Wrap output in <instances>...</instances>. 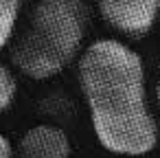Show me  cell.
<instances>
[{"label": "cell", "instance_id": "1", "mask_svg": "<svg viewBox=\"0 0 160 158\" xmlns=\"http://www.w3.org/2000/svg\"><path fill=\"white\" fill-rule=\"evenodd\" d=\"M79 84L99 143L123 156L156 147L158 125L147 105L142 59L127 44L99 40L79 57Z\"/></svg>", "mask_w": 160, "mask_h": 158}, {"label": "cell", "instance_id": "2", "mask_svg": "<svg viewBox=\"0 0 160 158\" xmlns=\"http://www.w3.org/2000/svg\"><path fill=\"white\" fill-rule=\"evenodd\" d=\"M86 31L88 7L83 0H40L29 27L11 48V62L31 79H48L75 59Z\"/></svg>", "mask_w": 160, "mask_h": 158}, {"label": "cell", "instance_id": "3", "mask_svg": "<svg viewBox=\"0 0 160 158\" xmlns=\"http://www.w3.org/2000/svg\"><path fill=\"white\" fill-rule=\"evenodd\" d=\"M97 7L112 29L129 38H140L156 24L160 0H97Z\"/></svg>", "mask_w": 160, "mask_h": 158}, {"label": "cell", "instance_id": "4", "mask_svg": "<svg viewBox=\"0 0 160 158\" xmlns=\"http://www.w3.org/2000/svg\"><path fill=\"white\" fill-rule=\"evenodd\" d=\"M18 154L20 158H68L70 140L55 125H35L20 138Z\"/></svg>", "mask_w": 160, "mask_h": 158}, {"label": "cell", "instance_id": "5", "mask_svg": "<svg viewBox=\"0 0 160 158\" xmlns=\"http://www.w3.org/2000/svg\"><path fill=\"white\" fill-rule=\"evenodd\" d=\"M18 11H20V3L0 0V48H5L9 44V40L13 38Z\"/></svg>", "mask_w": 160, "mask_h": 158}, {"label": "cell", "instance_id": "6", "mask_svg": "<svg viewBox=\"0 0 160 158\" xmlns=\"http://www.w3.org/2000/svg\"><path fill=\"white\" fill-rule=\"evenodd\" d=\"M16 88H18V84H16L13 73L5 64H0V112H5L11 105V101L16 97Z\"/></svg>", "mask_w": 160, "mask_h": 158}, {"label": "cell", "instance_id": "7", "mask_svg": "<svg viewBox=\"0 0 160 158\" xmlns=\"http://www.w3.org/2000/svg\"><path fill=\"white\" fill-rule=\"evenodd\" d=\"M0 158H13V149H11V143L7 136L0 134Z\"/></svg>", "mask_w": 160, "mask_h": 158}, {"label": "cell", "instance_id": "8", "mask_svg": "<svg viewBox=\"0 0 160 158\" xmlns=\"http://www.w3.org/2000/svg\"><path fill=\"white\" fill-rule=\"evenodd\" d=\"M156 99H158V105H160V79H158V86H156Z\"/></svg>", "mask_w": 160, "mask_h": 158}, {"label": "cell", "instance_id": "9", "mask_svg": "<svg viewBox=\"0 0 160 158\" xmlns=\"http://www.w3.org/2000/svg\"><path fill=\"white\" fill-rule=\"evenodd\" d=\"M13 3H20V5H22V0H13Z\"/></svg>", "mask_w": 160, "mask_h": 158}]
</instances>
